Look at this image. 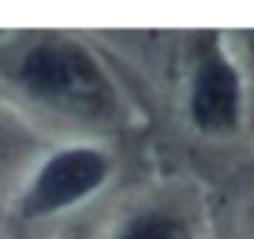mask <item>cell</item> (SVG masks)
Segmentation results:
<instances>
[{"instance_id":"6da1fadb","label":"cell","mask_w":254,"mask_h":239,"mask_svg":"<svg viewBox=\"0 0 254 239\" xmlns=\"http://www.w3.org/2000/svg\"><path fill=\"white\" fill-rule=\"evenodd\" d=\"M20 85L40 100L48 102H85L97 92V77L82 53L43 43L25 53L18 67Z\"/></svg>"},{"instance_id":"7a4b0ae2","label":"cell","mask_w":254,"mask_h":239,"mask_svg":"<svg viewBox=\"0 0 254 239\" xmlns=\"http://www.w3.org/2000/svg\"><path fill=\"white\" fill-rule=\"evenodd\" d=\"M102 175H105V162L100 155L85 150L63 152L55 160H50L45 170L38 175L33 189L25 197V212L48 214L60 207H67L70 202L95 189Z\"/></svg>"},{"instance_id":"3957f363","label":"cell","mask_w":254,"mask_h":239,"mask_svg":"<svg viewBox=\"0 0 254 239\" xmlns=\"http://www.w3.org/2000/svg\"><path fill=\"white\" fill-rule=\"evenodd\" d=\"M192 115L204 130H222L234 122L237 80L224 62L209 60L199 67L192 95Z\"/></svg>"},{"instance_id":"277c9868","label":"cell","mask_w":254,"mask_h":239,"mask_svg":"<svg viewBox=\"0 0 254 239\" xmlns=\"http://www.w3.org/2000/svg\"><path fill=\"white\" fill-rule=\"evenodd\" d=\"M122 239H185V232L175 222L150 217V219H140L137 224H132Z\"/></svg>"}]
</instances>
